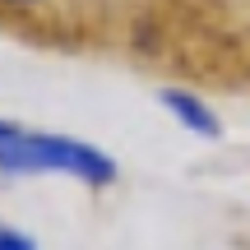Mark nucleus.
Instances as JSON below:
<instances>
[{
	"mask_svg": "<svg viewBox=\"0 0 250 250\" xmlns=\"http://www.w3.org/2000/svg\"><path fill=\"white\" fill-rule=\"evenodd\" d=\"M9 130H14V121H0V139H5V134H9Z\"/></svg>",
	"mask_w": 250,
	"mask_h": 250,
	"instance_id": "4",
	"label": "nucleus"
},
{
	"mask_svg": "<svg viewBox=\"0 0 250 250\" xmlns=\"http://www.w3.org/2000/svg\"><path fill=\"white\" fill-rule=\"evenodd\" d=\"M0 171L5 176H42V171H61L83 186H111L116 181V162L98 148V144L70 139V134H46V130H9L0 139Z\"/></svg>",
	"mask_w": 250,
	"mask_h": 250,
	"instance_id": "1",
	"label": "nucleus"
},
{
	"mask_svg": "<svg viewBox=\"0 0 250 250\" xmlns=\"http://www.w3.org/2000/svg\"><path fill=\"white\" fill-rule=\"evenodd\" d=\"M0 250H37V246H33V236H23V232L0 223Z\"/></svg>",
	"mask_w": 250,
	"mask_h": 250,
	"instance_id": "3",
	"label": "nucleus"
},
{
	"mask_svg": "<svg viewBox=\"0 0 250 250\" xmlns=\"http://www.w3.org/2000/svg\"><path fill=\"white\" fill-rule=\"evenodd\" d=\"M0 5H37V0H0Z\"/></svg>",
	"mask_w": 250,
	"mask_h": 250,
	"instance_id": "5",
	"label": "nucleus"
},
{
	"mask_svg": "<svg viewBox=\"0 0 250 250\" xmlns=\"http://www.w3.org/2000/svg\"><path fill=\"white\" fill-rule=\"evenodd\" d=\"M158 102H162V111H171L176 116V125H186L190 134H199V139H223V121H218V111L208 107L199 93H190V88H158Z\"/></svg>",
	"mask_w": 250,
	"mask_h": 250,
	"instance_id": "2",
	"label": "nucleus"
}]
</instances>
